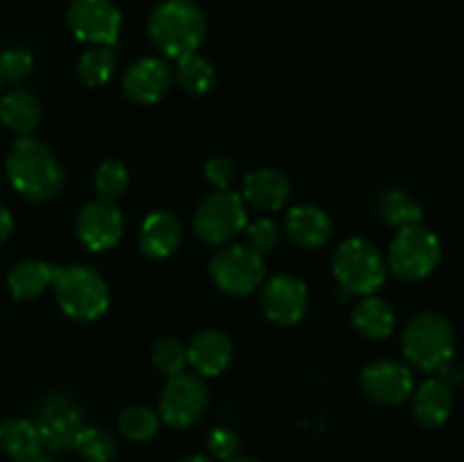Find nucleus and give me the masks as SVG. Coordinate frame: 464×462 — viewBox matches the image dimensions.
<instances>
[{"label": "nucleus", "instance_id": "f257e3e1", "mask_svg": "<svg viewBox=\"0 0 464 462\" xmlns=\"http://www.w3.org/2000/svg\"><path fill=\"white\" fill-rule=\"evenodd\" d=\"M9 184L32 202H50L66 184L62 163L53 149L32 136H21L7 157Z\"/></svg>", "mask_w": 464, "mask_h": 462}, {"label": "nucleus", "instance_id": "f03ea898", "mask_svg": "<svg viewBox=\"0 0 464 462\" xmlns=\"http://www.w3.org/2000/svg\"><path fill=\"white\" fill-rule=\"evenodd\" d=\"M148 32L157 50L170 59H181L202 45L207 16L193 0H163L150 16Z\"/></svg>", "mask_w": 464, "mask_h": 462}, {"label": "nucleus", "instance_id": "7ed1b4c3", "mask_svg": "<svg viewBox=\"0 0 464 462\" xmlns=\"http://www.w3.org/2000/svg\"><path fill=\"white\" fill-rule=\"evenodd\" d=\"M54 297L71 320L95 322L109 308V285L98 270L89 265H63L54 270Z\"/></svg>", "mask_w": 464, "mask_h": 462}, {"label": "nucleus", "instance_id": "20e7f679", "mask_svg": "<svg viewBox=\"0 0 464 462\" xmlns=\"http://www.w3.org/2000/svg\"><path fill=\"white\" fill-rule=\"evenodd\" d=\"M406 361L421 371H438L456 351V333L451 322L440 313H420L406 324L401 335Z\"/></svg>", "mask_w": 464, "mask_h": 462}, {"label": "nucleus", "instance_id": "39448f33", "mask_svg": "<svg viewBox=\"0 0 464 462\" xmlns=\"http://www.w3.org/2000/svg\"><path fill=\"white\" fill-rule=\"evenodd\" d=\"M334 274L340 288L352 294H374L388 276V263L381 249L367 238H347L334 254Z\"/></svg>", "mask_w": 464, "mask_h": 462}, {"label": "nucleus", "instance_id": "423d86ee", "mask_svg": "<svg viewBox=\"0 0 464 462\" xmlns=\"http://www.w3.org/2000/svg\"><path fill=\"white\" fill-rule=\"evenodd\" d=\"M442 261V243L421 225L403 226L394 236L385 263L388 270L403 284H417L435 272Z\"/></svg>", "mask_w": 464, "mask_h": 462}, {"label": "nucleus", "instance_id": "0eeeda50", "mask_svg": "<svg viewBox=\"0 0 464 462\" xmlns=\"http://www.w3.org/2000/svg\"><path fill=\"white\" fill-rule=\"evenodd\" d=\"M213 284L231 297H247L266 281V261L247 245H225L208 263Z\"/></svg>", "mask_w": 464, "mask_h": 462}, {"label": "nucleus", "instance_id": "6e6552de", "mask_svg": "<svg viewBox=\"0 0 464 462\" xmlns=\"http://www.w3.org/2000/svg\"><path fill=\"white\" fill-rule=\"evenodd\" d=\"M247 226V207L240 195L216 190L202 199L193 216V229L202 243L227 245Z\"/></svg>", "mask_w": 464, "mask_h": 462}, {"label": "nucleus", "instance_id": "1a4fd4ad", "mask_svg": "<svg viewBox=\"0 0 464 462\" xmlns=\"http://www.w3.org/2000/svg\"><path fill=\"white\" fill-rule=\"evenodd\" d=\"M208 408V388L199 374L170 376L159 394V417L172 428H190Z\"/></svg>", "mask_w": 464, "mask_h": 462}, {"label": "nucleus", "instance_id": "9d476101", "mask_svg": "<svg viewBox=\"0 0 464 462\" xmlns=\"http://www.w3.org/2000/svg\"><path fill=\"white\" fill-rule=\"evenodd\" d=\"M34 424L39 428L44 448H50L53 453L72 448L77 433L86 426L80 403L63 392H54L45 397L39 412H36Z\"/></svg>", "mask_w": 464, "mask_h": 462}, {"label": "nucleus", "instance_id": "9b49d317", "mask_svg": "<svg viewBox=\"0 0 464 462\" xmlns=\"http://www.w3.org/2000/svg\"><path fill=\"white\" fill-rule=\"evenodd\" d=\"M66 21L77 39L104 48L116 45L122 25L121 12L111 0H72Z\"/></svg>", "mask_w": 464, "mask_h": 462}, {"label": "nucleus", "instance_id": "f8f14e48", "mask_svg": "<svg viewBox=\"0 0 464 462\" xmlns=\"http://www.w3.org/2000/svg\"><path fill=\"white\" fill-rule=\"evenodd\" d=\"M77 238L91 252H107L116 247L125 231V217L113 199H91L77 213Z\"/></svg>", "mask_w": 464, "mask_h": 462}, {"label": "nucleus", "instance_id": "ddd939ff", "mask_svg": "<svg viewBox=\"0 0 464 462\" xmlns=\"http://www.w3.org/2000/svg\"><path fill=\"white\" fill-rule=\"evenodd\" d=\"M308 288L293 274H275L263 281V315L276 326H295L308 313Z\"/></svg>", "mask_w": 464, "mask_h": 462}, {"label": "nucleus", "instance_id": "4468645a", "mask_svg": "<svg viewBox=\"0 0 464 462\" xmlns=\"http://www.w3.org/2000/svg\"><path fill=\"white\" fill-rule=\"evenodd\" d=\"M361 388L381 406H399L415 392L411 367L397 361H374L361 371Z\"/></svg>", "mask_w": 464, "mask_h": 462}, {"label": "nucleus", "instance_id": "2eb2a0df", "mask_svg": "<svg viewBox=\"0 0 464 462\" xmlns=\"http://www.w3.org/2000/svg\"><path fill=\"white\" fill-rule=\"evenodd\" d=\"M172 82L175 72L163 59L145 57L127 68L122 77V91L134 104H157L159 100L166 98Z\"/></svg>", "mask_w": 464, "mask_h": 462}, {"label": "nucleus", "instance_id": "dca6fc26", "mask_svg": "<svg viewBox=\"0 0 464 462\" xmlns=\"http://www.w3.org/2000/svg\"><path fill=\"white\" fill-rule=\"evenodd\" d=\"M285 236L302 249H320L334 236V220L315 204H299L285 216Z\"/></svg>", "mask_w": 464, "mask_h": 462}, {"label": "nucleus", "instance_id": "f3484780", "mask_svg": "<svg viewBox=\"0 0 464 462\" xmlns=\"http://www.w3.org/2000/svg\"><path fill=\"white\" fill-rule=\"evenodd\" d=\"M188 353V365L193 367L195 374L204 376H220L234 358V344L227 333L218 329H207L193 338V342L186 347Z\"/></svg>", "mask_w": 464, "mask_h": 462}, {"label": "nucleus", "instance_id": "a211bd4d", "mask_svg": "<svg viewBox=\"0 0 464 462\" xmlns=\"http://www.w3.org/2000/svg\"><path fill=\"white\" fill-rule=\"evenodd\" d=\"M181 236H184V229L175 213L152 211L140 225V252L152 261H163L177 252Z\"/></svg>", "mask_w": 464, "mask_h": 462}, {"label": "nucleus", "instance_id": "6ab92c4d", "mask_svg": "<svg viewBox=\"0 0 464 462\" xmlns=\"http://www.w3.org/2000/svg\"><path fill=\"white\" fill-rule=\"evenodd\" d=\"M293 186L288 177L275 168H258L245 175L243 199L261 211H281L290 199Z\"/></svg>", "mask_w": 464, "mask_h": 462}, {"label": "nucleus", "instance_id": "aec40b11", "mask_svg": "<svg viewBox=\"0 0 464 462\" xmlns=\"http://www.w3.org/2000/svg\"><path fill=\"white\" fill-rule=\"evenodd\" d=\"M453 412V394L440 379H429L412 394V415L424 428H440Z\"/></svg>", "mask_w": 464, "mask_h": 462}, {"label": "nucleus", "instance_id": "412c9836", "mask_svg": "<svg viewBox=\"0 0 464 462\" xmlns=\"http://www.w3.org/2000/svg\"><path fill=\"white\" fill-rule=\"evenodd\" d=\"M352 324L362 338L385 340L392 335L394 324H397V313L385 299L367 294L353 306Z\"/></svg>", "mask_w": 464, "mask_h": 462}, {"label": "nucleus", "instance_id": "4be33fe9", "mask_svg": "<svg viewBox=\"0 0 464 462\" xmlns=\"http://www.w3.org/2000/svg\"><path fill=\"white\" fill-rule=\"evenodd\" d=\"M0 448L14 462H21L44 453V442L34 421L25 417H7L0 421Z\"/></svg>", "mask_w": 464, "mask_h": 462}, {"label": "nucleus", "instance_id": "5701e85b", "mask_svg": "<svg viewBox=\"0 0 464 462\" xmlns=\"http://www.w3.org/2000/svg\"><path fill=\"white\" fill-rule=\"evenodd\" d=\"M54 270L57 265H50L45 261H36V258H27V261L16 263L7 276L9 293L18 302H27V299H36L53 285Z\"/></svg>", "mask_w": 464, "mask_h": 462}, {"label": "nucleus", "instance_id": "b1692460", "mask_svg": "<svg viewBox=\"0 0 464 462\" xmlns=\"http://www.w3.org/2000/svg\"><path fill=\"white\" fill-rule=\"evenodd\" d=\"M0 120L7 130L21 136H30L41 122V104L34 93L25 89H14L0 100Z\"/></svg>", "mask_w": 464, "mask_h": 462}, {"label": "nucleus", "instance_id": "393cba45", "mask_svg": "<svg viewBox=\"0 0 464 462\" xmlns=\"http://www.w3.org/2000/svg\"><path fill=\"white\" fill-rule=\"evenodd\" d=\"M376 211H379V216L388 225L399 226V229L421 225V220H424V208H421V204L403 188L383 190L379 195V202H376Z\"/></svg>", "mask_w": 464, "mask_h": 462}, {"label": "nucleus", "instance_id": "a878e982", "mask_svg": "<svg viewBox=\"0 0 464 462\" xmlns=\"http://www.w3.org/2000/svg\"><path fill=\"white\" fill-rule=\"evenodd\" d=\"M175 80L181 91L190 95H204L216 86V68L202 54L190 53L186 57L177 59Z\"/></svg>", "mask_w": 464, "mask_h": 462}, {"label": "nucleus", "instance_id": "bb28decb", "mask_svg": "<svg viewBox=\"0 0 464 462\" xmlns=\"http://www.w3.org/2000/svg\"><path fill=\"white\" fill-rule=\"evenodd\" d=\"M116 53L111 48L93 45L77 62V77L89 89H98V86H104L111 80L113 72H116Z\"/></svg>", "mask_w": 464, "mask_h": 462}, {"label": "nucleus", "instance_id": "cd10ccee", "mask_svg": "<svg viewBox=\"0 0 464 462\" xmlns=\"http://www.w3.org/2000/svg\"><path fill=\"white\" fill-rule=\"evenodd\" d=\"M72 448L84 462H111L116 457L118 442L109 430L98 426H84L77 433Z\"/></svg>", "mask_w": 464, "mask_h": 462}, {"label": "nucleus", "instance_id": "c85d7f7f", "mask_svg": "<svg viewBox=\"0 0 464 462\" xmlns=\"http://www.w3.org/2000/svg\"><path fill=\"white\" fill-rule=\"evenodd\" d=\"M161 428V417L148 406H130L118 417V430L130 442H148Z\"/></svg>", "mask_w": 464, "mask_h": 462}, {"label": "nucleus", "instance_id": "c756f323", "mask_svg": "<svg viewBox=\"0 0 464 462\" xmlns=\"http://www.w3.org/2000/svg\"><path fill=\"white\" fill-rule=\"evenodd\" d=\"M93 181L100 197L116 202L121 195H125L127 186H130V172H127V168L118 159H107V161H102L95 168Z\"/></svg>", "mask_w": 464, "mask_h": 462}, {"label": "nucleus", "instance_id": "7c9ffc66", "mask_svg": "<svg viewBox=\"0 0 464 462\" xmlns=\"http://www.w3.org/2000/svg\"><path fill=\"white\" fill-rule=\"evenodd\" d=\"M152 365L170 379V376L181 374L186 370V365H188V353H186V347L179 340L166 335V338L157 340L152 344Z\"/></svg>", "mask_w": 464, "mask_h": 462}, {"label": "nucleus", "instance_id": "2f4dec72", "mask_svg": "<svg viewBox=\"0 0 464 462\" xmlns=\"http://www.w3.org/2000/svg\"><path fill=\"white\" fill-rule=\"evenodd\" d=\"M245 236H247V247L254 249L256 254H261V256L275 252V249L279 247L281 240L279 226L272 220H267V217H261V220L245 226Z\"/></svg>", "mask_w": 464, "mask_h": 462}, {"label": "nucleus", "instance_id": "473e14b6", "mask_svg": "<svg viewBox=\"0 0 464 462\" xmlns=\"http://www.w3.org/2000/svg\"><path fill=\"white\" fill-rule=\"evenodd\" d=\"M34 68V57L23 48H9L0 53V77L3 82H23Z\"/></svg>", "mask_w": 464, "mask_h": 462}, {"label": "nucleus", "instance_id": "72a5a7b5", "mask_svg": "<svg viewBox=\"0 0 464 462\" xmlns=\"http://www.w3.org/2000/svg\"><path fill=\"white\" fill-rule=\"evenodd\" d=\"M207 447H208V456H211L213 460L231 462L238 457L243 442H240L236 430L220 426V428H213L211 433H208Z\"/></svg>", "mask_w": 464, "mask_h": 462}, {"label": "nucleus", "instance_id": "f704fd0d", "mask_svg": "<svg viewBox=\"0 0 464 462\" xmlns=\"http://www.w3.org/2000/svg\"><path fill=\"white\" fill-rule=\"evenodd\" d=\"M204 175H207V181L213 188L229 190L236 179V168L227 157H213L204 166Z\"/></svg>", "mask_w": 464, "mask_h": 462}, {"label": "nucleus", "instance_id": "c9c22d12", "mask_svg": "<svg viewBox=\"0 0 464 462\" xmlns=\"http://www.w3.org/2000/svg\"><path fill=\"white\" fill-rule=\"evenodd\" d=\"M438 374H440V380H442L444 385H449V388H451V385H460L464 380V370L460 365H456L453 361H449L447 365L440 367Z\"/></svg>", "mask_w": 464, "mask_h": 462}, {"label": "nucleus", "instance_id": "e433bc0d", "mask_svg": "<svg viewBox=\"0 0 464 462\" xmlns=\"http://www.w3.org/2000/svg\"><path fill=\"white\" fill-rule=\"evenodd\" d=\"M12 231H14L12 213H9L7 207H3V204H0V243H5V240L9 238V236H12Z\"/></svg>", "mask_w": 464, "mask_h": 462}, {"label": "nucleus", "instance_id": "4c0bfd02", "mask_svg": "<svg viewBox=\"0 0 464 462\" xmlns=\"http://www.w3.org/2000/svg\"><path fill=\"white\" fill-rule=\"evenodd\" d=\"M21 462H59V460H54V457L45 456V453H39V456H34V457H27V460H21Z\"/></svg>", "mask_w": 464, "mask_h": 462}, {"label": "nucleus", "instance_id": "58836bf2", "mask_svg": "<svg viewBox=\"0 0 464 462\" xmlns=\"http://www.w3.org/2000/svg\"><path fill=\"white\" fill-rule=\"evenodd\" d=\"M181 462H216V460H213L211 456H199V453H198V456L184 457V460H181Z\"/></svg>", "mask_w": 464, "mask_h": 462}, {"label": "nucleus", "instance_id": "ea45409f", "mask_svg": "<svg viewBox=\"0 0 464 462\" xmlns=\"http://www.w3.org/2000/svg\"><path fill=\"white\" fill-rule=\"evenodd\" d=\"M231 462H261V460H256V457H236V460Z\"/></svg>", "mask_w": 464, "mask_h": 462}, {"label": "nucleus", "instance_id": "a19ab883", "mask_svg": "<svg viewBox=\"0 0 464 462\" xmlns=\"http://www.w3.org/2000/svg\"><path fill=\"white\" fill-rule=\"evenodd\" d=\"M0 86H3V77H0Z\"/></svg>", "mask_w": 464, "mask_h": 462}]
</instances>
